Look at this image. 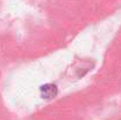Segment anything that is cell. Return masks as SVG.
<instances>
[{
  "mask_svg": "<svg viewBox=\"0 0 121 120\" xmlns=\"http://www.w3.org/2000/svg\"><path fill=\"white\" fill-rule=\"evenodd\" d=\"M40 93L45 99H51V98L56 95L58 88L53 84H46V85H43V86L40 87Z\"/></svg>",
  "mask_w": 121,
  "mask_h": 120,
  "instance_id": "6da1fadb",
  "label": "cell"
}]
</instances>
